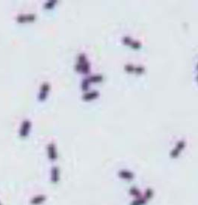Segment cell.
I'll return each instance as SVG.
<instances>
[{
  "mask_svg": "<svg viewBox=\"0 0 198 205\" xmlns=\"http://www.w3.org/2000/svg\"><path fill=\"white\" fill-rule=\"evenodd\" d=\"M147 203H148V201L142 195L141 197L136 198L133 200H132L129 205H146Z\"/></svg>",
  "mask_w": 198,
  "mask_h": 205,
  "instance_id": "16",
  "label": "cell"
},
{
  "mask_svg": "<svg viewBox=\"0 0 198 205\" xmlns=\"http://www.w3.org/2000/svg\"><path fill=\"white\" fill-rule=\"evenodd\" d=\"M36 17L35 14L29 13V14H20L18 15L16 19L19 22H25V21H31L34 20Z\"/></svg>",
  "mask_w": 198,
  "mask_h": 205,
  "instance_id": "10",
  "label": "cell"
},
{
  "mask_svg": "<svg viewBox=\"0 0 198 205\" xmlns=\"http://www.w3.org/2000/svg\"><path fill=\"white\" fill-rule=\"evenodd\" d=\"M51 179L54 184H57L59 180V169L57 166H53L51 171Z\"/></svg>",
  "mask_w": 198,
  "mask_h": 205,
  "instance_id": "11",
  "label": "cell"
},
{
  "mask_svg": "<svg viewBox=\"0 0 198 205\" xmlns=\"http://www.w3.org/2000/svg\"><path fill=\"white\" fill-rule=\"evenodd\" d=\"M31 121L28 119H25L23 120V123L21 124L20 129V134L21 136H26L29 132L30 128H31Z\"/></svg>",
  "mask_w": 198,
  "mask_h": 205,
  "instance_id": "7",
  "label": "cell"
},
{
  "mask_svg": "<svg viewBox=\"0 0 198 205\" xmlns=\"http://www.w3.org/2000/svg\"><path fill=\"white\" fill-rule=\"evenodd\" d=\"M47 152H48V156L51 160H54L57 158V151L56 147L54 142H50L47 144Z\"/></svg>",
  "mask_w": 198,
  "mask_h": 205,
  "instance_id": "8",
  "label": "cell"
},
{
  "mask_svg": "<svg viewBox=\"0 0 198 205\" xmlns=\"http://www.w3.org/2000/svg\"><path fill=\"white\" fill-rule=\"evenodd\" d=\"M196 80H198V73H197V75H196Z\"/></svg>",
  "mask_w": 198,
  "mask_h": 205,
  "instance_id": "18",
  "label": "cell"
},
{
  "mask_svg": "<svg viewBox=\"0 0 198 205\" xmlns=\"http://www.w3.org/2000/svg\"><path fill=\"white\" fill-rule=\"evenodd\" d=\"M185 146H186V141L185 139L178 140L173 147V148L171 150V151H170V156L172 158H176V157L180 155V153L182 151L183 149L185 148Z\"/></svg>",
  "mask_w": 198,
  "mask_h": 205,
  "instance_id": "2",
  "label": "cell"
},
{
  "mask_svg": "<svg viewBox=\"0 0 198 205\" xmlns=\"http://www.w3.org/2000/svg\"><path fill=\"white\" fill-rule=\"evenodd\" d=\"M118 176L122 180L130 181L135 178V174L128 169H121L118 172Z\"/></svg>",
  "mask_w": 198,
  "mask_h": 205,
  "instance_id": "5",
  "label": "cell"
},
{
  "mask_svg": "<svg viewBox=\"0 0 198 205\" xmlns=\"http://www.w3.org/2000/svg\"><path fill=\"white\" fill-rule=\"evenodd\" d=\"M0 205H1V203H0Z\"/></svg>",
  "mask_w": 198,
  "mask_h": 205,
  "instance_id": "19",
  "label": "cell"
},
{
  "mask_svg": "<svg viewBox=\"0 0 198 205\" xmlns=\"http://www.w3.org/2000/svg\"><path fill=\"white\" fill-rule=\"evenodd\" d=\"M56 2L57 0H48V1L44 2L43 7H44L45 8H51Z\"/></svg>",
  "mask_w": 198,
  "mask_h": 205,
  "instance_id": "17",
  "label": "cell"
},
{
  "mask_svg": "<svg viewBox=\"0 0 198 205\" xmlns=\"http://www.w3.org/2000/svg\"><path fill=\"white\" fill-rule=\"evenodd\" d=\"M49 90H50V83L48 82H43L40 87L39 94H38V98L39 99H42V100L44 99L47 97V92L49 91Z\"/></svg>",
  "mask_w": 198,
  "mask_h": 205,
  "instance_id": "6",
  "label": "cell"
},
{
  "mask_svg": "<svg viewBox=\"0 0 198 205\" xmlns=\"http://www.w3.org/2000/svg\"><path fill=\"white\" fill-rule=\"evenodd\" d=\"M121 40H122L123 43L128 45V46H131V47L134 49H139L142 46V44L140 41L133 39L130 35H124Z\"/></svg>",
  "mask_w": 198,
  "mask_h": 205,
  "instance_id": "3",
  "label": "cell"
},
{
  "mask_svg": "<svg viewBox=\"0 0 198 205\" xmlns=\"http://www.w3.org/2000/svg\"><path fill=\"white\" fill-rule=\"evenodd\" d=\"M86 78V80H87L88 83H93V82H100L103 80V76L102 74L99 73H95V74H92L91 76H87Z\"/></svg>",
  "mask_w": 198,
  "mask_h": 205,
  "instance_id": "12",
  "label": "cell"
},
{
  "mask_svg": "<svg viewBox=\"0 0 198 205\" xmlns=\"http://www.w3.org/2000/svg\"><path fill=\"white\" fill-rule=\"evenodd\" d=\"M154 195H155V192L152 188H148L147 189H145V191L143 193V197L148 202L154 197Z\"/></svg>",
  "mask_w": 198,
  "mask_h": 205,
  "instance_id": "15",
  "label": "cell"
},
{
  "mask_svg": "<svg viewBox=\"0 0 198 205\" xmlns=\"http://www.w3.org/2000/svg\"><path fill=\"white\" fill-rule=\"evenodd\" d=\"M76 71L82 72V73L87 74L91 70V64L87 59V55L85 53H80L77 56V63L75 65Z\"/></svg>",
  "mask_w": 198,
  "mask_h": 205,
  "instance_id": "1",
  "label": "cell"
},
{
  "mask_svg": "<svg viewBox=\"0 0 198 205\" xmlns=\"http://www.w3.org/2000/svg\"><path fill=\"white\" fill-rule=\"evenodd\" d=\"M124 69L128 72H133V73H143L145 71V68L142 65H135L132 63H126L124 66Z\"/></svg>",
  "mask_w": 198,
  "mask_h": 205,
  "instance_id": "4",
  "label": "cell"
},
{
  "mask_svg": "<svg viewBox=\"0 0 198 205\" xmlns=\"http://www.w3.org/2000/svg\"><path fill=\"white\" fill-rule=\"evenodd\" d=\"M128 193H129V195H130L131 196L134 197V199L141 197L142 195H143V193L140 192V190L136 186H132V187L129 188V190H128Z\"/></svg>",
  "mask_w": 198,
  "mask_h": 205,
  "instance_id": "13",
  "label": "cell"
},
{
  "mask_svg": "<svg viewBox=\"0 0 198 205\" xmlns=\"http://www.w3.org/2000/svg\"><path fill=\"white\" fill-rule=\"evenodd\" d=\"M99 95V92L97 90H91V91H86L83 94V99L85 100H91L95 99Z\"/></svg>",
  "mask_w": 198,
  "mask_h": 205,
  "instance_id": "9",
  "label": "cell"
},
{
  "mask_svg": "<svg viewBox=\"0 0 198 205\" xmlns=\"http://www.w3.org/2000/svg\"><path fill=\"white\" fill-rule=\"evenodd\" d=\"M46 199H47V197H46L44 195H38L31 199V205L42 204V203H44Z\"/></svg>",
  "mask_w": 198,
  "mask_h": 205,
  "instance_id": "14",
  "label": "cell"
}]
</instances>
